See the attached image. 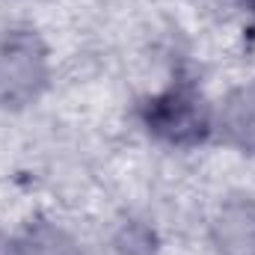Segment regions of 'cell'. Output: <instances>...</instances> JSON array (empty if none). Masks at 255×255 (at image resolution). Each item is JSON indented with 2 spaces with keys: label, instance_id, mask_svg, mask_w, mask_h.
Segmentation results:
<instances>
[{
  "label": "cell",
  "instance_id": "obj_1",
  "mask_svg": "<svg viewBox=\"0 0 255 255\" xmlns=\"http://www.w3.org/2000/svg\"><path fill=\"white\" fill-rule=\"evenodd\" d=\"M145 125L148 130L172 139V142H193L202 139L205 133V110H202V98L193 92L190 86H175L169 92H163L160 98L148 101L145 107Z\"/></svg>",
  "mask_w": 255,
  "mask_h": 255
},
{
  "label": "cell",
  "instance_id": "obj_2",
  "mask_svg": "<svg viewBox=\"0 0 255 255\" xmlns=\"http://www.w3.org/2000/svg\"><path fill=\"white\" fill-rule=\"evenodd\" d=\"M244 3H247V6H250V9L255 12V0H244Z\"/></svg>",
  "mask_w": 255,
  "mask_h": 255
}]
</instances>
